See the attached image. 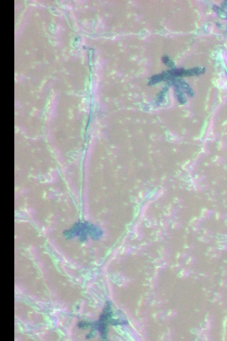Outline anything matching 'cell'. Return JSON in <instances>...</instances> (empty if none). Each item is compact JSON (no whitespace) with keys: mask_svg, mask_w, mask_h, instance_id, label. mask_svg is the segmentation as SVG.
Returning <instances> with one entry per match:
<instances>
[{"mask_svg":"<svg viewBox=\"0 0 227 341\" xmlns=\"http://www.w3.org/2000/svg\"><path fill=\"white\" fill-rule=\"evenodd\" d=\"M179 82L180 87L183 88V90L185 91V92H186V93H187L188 95H189V97H193L194 96V93L193 90L186 83L185 81H182V80L179 81Z\"/></svg>","mask_w":227,"mask_h":341,"instance_id":"1","label":"cell"},{"mask_svg":"<svg viewBox=\"0 0 227 341\" xmlns=\"http://www.w3.org/2000/svg\"><path fill=\"white\" fill-rule=\"evenodd\" d=\"M176 95L177 98V100H178L179 102L181 104H184L186 103V98L185 97V96L183 94V93L178 88H176Z\"/></svg>","mask_w":227,"mask_h":341,"instance_id":"2","label":"cell"}]
</instances>
